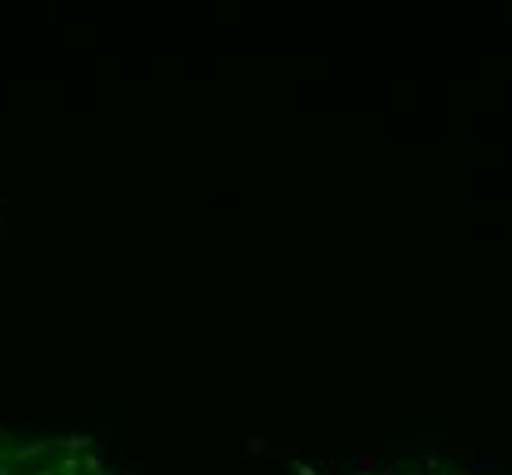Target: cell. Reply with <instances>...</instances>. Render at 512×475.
<instances>
[{
    "label": "cell",
    "mask_w": 512,
    "mask_h": 475,
    "mask_svg": "<svg viewBox=\"0 0 512 475\" xmlns=\"http://www.w3.org/2000/svg\"><path fill=\"white\" fill-rule=\"evenodd\" d=\"M0 475H74V457L55 439H0Z\"/></svg>",
    "instance_id": "1"
}]
</instances>
